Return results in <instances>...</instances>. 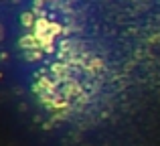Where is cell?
Wrapping results in <instances>:
<instances>
[{"instance_id":"6da1fadb","label":"cell","mask_w":160,"mask_h":146,"mask_svg":"<svg viewBox=\"0 0 160 146\" xmlns=\"http://www.w3.org/2000/svg\"><path fill=\"white\" fill-rule=\"evenodd\" d=\"M2 37H4V28L0 27V39H2Z\"/></svg>"}]
</instances>
